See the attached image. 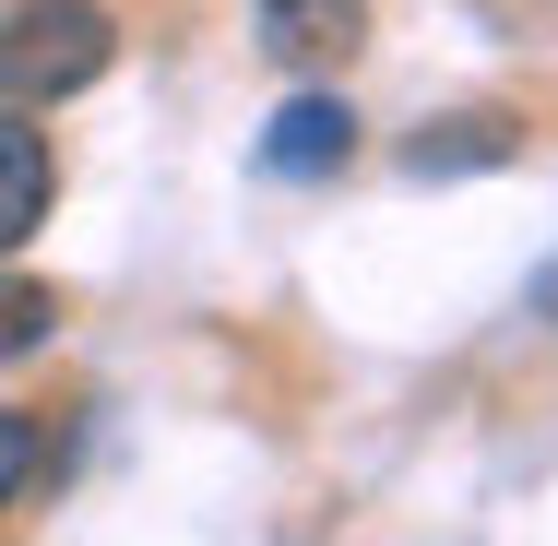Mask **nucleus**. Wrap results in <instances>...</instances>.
Masks as SVG:
<instances>
[{
    "mask_svg": "<svg viewBox=\"0 0 558 546\" xmlns=\"http://www.w3.org/2000/svg\"><path fill=\"white\" fill-rule=\"evenodd\" d=\"M119 60L108 0H12L0 12V108H60Z\"/></svg>",
    "mask_w": 558,
    "mask_h": 546,
    "instance_id": "obj_1",
    "label": "nucleus"
},
{
    "mask_svg": "<svg viewBox=\"0 0 558 546\" xmlns=\"http://www.w3.org/2000/svg\"><path fill=\"white\" fill-rule=\"evenodd\" d=\"M344 155H356V108L344 96H286L274 131H262V167L274 179H333Z\"/></svg>",
    "mask_w": 558,
    "mask_h": 546,
    "instance_id": "obj_2",
    "label": "nucleus"
},
{
    "mask_svg": "<svg viewBox=\"0 0 558 546\" xmlns=\"http://www.w3.org/2000/svg\"><path fill=\"white\" fill-rule=\"evenodd\" d=\"M356 36H368V0H262V48L286 72H333L356 60Z\"/></svg>",
    "mask_w": 558,
    "mask_h": 546,
    "instance_id": "obj_3",
    "label": "nucleus"
},
{
    "mask_svg": "<svg viewBox=\"0 0 558 546\" xmlns=\"http://www.w3.org/2000/svg\"><path fill=\"white\" fill-rule=\"evenodd\" d=\"M48 191H60V167H48V131L24 108H0V250H24L36 226H48Z\"/></svg>",
    "mask_w": 558,
    "mask_h": 546,
    "instance_id": "obj_4",
    "label": "nucleus"
},
{
    "mask_svg": "<svg viewBox=\"0 0 558 546\" xmlns=\"http://www.w3.org/2000/svg\"><path fill=\"white\" fill-rule=\"evenodd\" d=\"M511 155V119H475V131H416L404 143V167L416 179H463V167H499Z\"/></svg>",
    "mask_w": 558,
    "mask_h": 546,
    "instance_id": "obj_5",
    "label": "nucleus"
},
{
    "mask_svg": "<svg viewBox=\"0 0 558 546\" xmlns=\"http://www.w3.org/2000/svg\"><path fill=\"white\" fill-rule=\"evenodd\" d=\"M48 321H60V298H48V286H24V274H0V368H12V356H36Z\"/></svg>",
    "mask_w": 558,
    "mask_h": 546,
    "instance_id": "obj_6",
    "label": "nucleus"
},
{
    "mask_svg": "<svg viewBox=\"0 0 558 546\" xmlns=\"http://www.w3.org/2000/svg\"><path fill=\"white\" fill-rule=\"evenodd\" d=\"M36 463H48V428H36V416H0V523H12V499L36 487Z\"/></svg>",
    "mask_w": 558,
    "mask_h": 546,
    "instance_id": "obj_7",
    "label": "nucleus"
}]
</instances>
